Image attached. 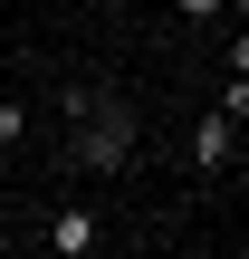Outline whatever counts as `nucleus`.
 Instances as JSON below:
<instances>
[{
    "label": "nucleus",
    "instance_id": "obj_1",
    "mask_svg": "<svg viewBox=\"0 0 249 259\" xmlns=\"http://www.w3.org/2000/svg\"><path fill=\"white\" fill-rule=\"evenodd\" d=\"M67 125H77V135H67V163H77V173H106V183L134 173V106H125V96H86V87H77V96H67Z\"/></svg>",
    "mask_w": 249,
    "mask_h": 259
},
{
    "label": "nucleus",
    "instance_id": "obj_2",
    "mask_svg": "<svg viewBox=\"0 0 249 259\" xmlns=\"http://www.w3.org/2000/svg\"><path fill=\"white\" fill-rule=\"evenodd\" d=\"M38 240H48V250H58V259H86V250H96V240H106V221H96L86 202H58V211L38 221Z\"/></svg>",
    "mask_w": 249,
    "mask_h": 259
},
{
    "label": "nucleus",
    "instance_id": "obj_3",
    "mask_svg": "<svg viewBox=\"0 0 249 259\" xmlns=\"http://www.w3.org/2000/svg\"><path fill=\"white\" fill-rule=\"evenodd\" d=\"M192 163H202V173H230V163H240V125H230L221 106L192 125Z\"/></svg>",
    "mask_w": 249,
    "mask_h": 259
},
{
    "label": "nucleus",
    "instance_id": "obj_4",
    "mask_svg": "<svg viewBox=\"0 0 249 259\" xmlns=\"http://www.w3.org/2000/svg\"><path fill=\"white\" fill-rule=\"evenodd\" d=\"M19 135H29V106H19V96H0V154H10Z\"/></svg>",
    "mask_w": 249,
    "mask_h": 259
},
{
    "label": "nucleus",
    "instance_id": "obj_5",
    "mask_svg": "<svg viewBox=\"0 0 249 259\" xmlns=\"http://www.w3.org/2000/svg\"><path fill=\"white\" fill-rule=\"evenodd\" d=\"M182 10V29H211V19H230V0H173Z\"/></svg>",
    "mask_w": 249,
    "mask_h": 259
},
{
    "label": "nucleus",
    "instance_id": "obj_6",
    "mask_svg": "<svg viewBox=\"0 0 249 259\" xmlns=\"http://www.w3.org/2000/svg\"><path fill=\"white\" fill-rule=\"evenodd\" d=\"M221 115H230V125H249V77H230V87H221Z\"/></svg>",
    "mask_w": 249,
    "mask_h": 259
},
{
    "label": "nucleus",
    "instance_id": "obj_7",
    "mask_svg": "<svg viewBox=\"0 0 249 259\" xmlns=\"http://www.w3.org/2000/svg\"><path fill=\"white\" fill-rule=\"evenodd\" d=\"M221 58H230V77H249V19L230 29V48H221Z\"/></svg>",
    "mask_w": 249,
    "mask_h": 259
},
{
    "label": "nucleus",
    "instance_id": "obj_8",
    "mask_svg": "<svg viewBox=\"0 0 249 259\" xmlns=\"http://www.w3.org/2000/svg\"><path fill=\"white\" fill-rule=\"evenodd\" d=\"M0 259H10V231H0Z\"/></svg>",
    "mask_w": 249,
    "mask_h": 259
}]
</instances>
